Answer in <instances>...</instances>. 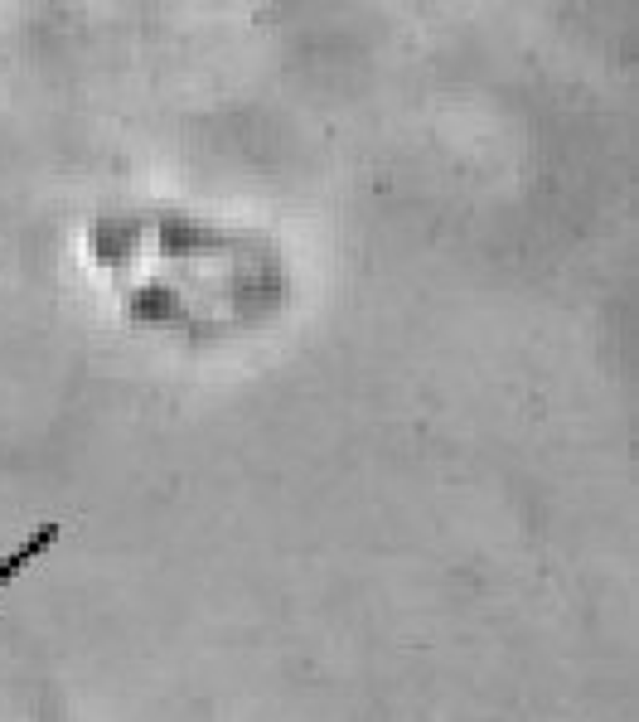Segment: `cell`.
Masks as SVG:
<instances>
[{"instance_id": "obj_1", "label": "cell", "mask_w": 639, "mask_h": 722, "mask_svg": "<svg viewBox=\"0 0 639 722\" xmlns=\"http://www.w3.org/2000/svg\"><path fill=\"white\" fill-rule=\"evenodd\" d=\"M58 533H64V524H58V519H44L39 529H29V533H25V539H19L10 553H0V592H5V586L15 582V577L25 572L29 563H39V558H44V553L58 543Z\"/></svg>"}]
</instances>
